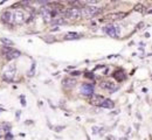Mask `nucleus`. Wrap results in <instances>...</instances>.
Segmentation results:
<instances>
[{
  "label": "nucleus",
  "instance_id": "18",
  "mask_svg": "<svg viewBox=\"0 0 152 140\" xmlns=\"http://www.w3.org/2000/svg\"><path fill=\"white\" fill-rule=\"evenodd\" d=\"M134 11L140 12V13H145V7L143 5H140V4H138V5L134 6Z\"/></svg>",
  "mask_w": 152,
  "mask_h": 140
},
{
  "label": "nucleus",
  "instance_id": "10",
  "mask_svg": "<svg viewBox=\"0 0 152 140\" xmlns=\"http://www.w3.org/2000/svg\"><path fill=\"white\" fill-rule=\"evenodd\" d=\"M126 15H128V13H124V12H117V13L108 14V15L105 17V19H108V20H121V19H124Z\"/></svg>",
  "mask_w": 152,
  "mask_h": 140
},
{
  "label": "nucleus",
  "instance_id": "20",
  "mask_svg": "<svg viewBox=\"0 0 152 140\" xmlns=\"http://www.w3.org/2000/svg\"><path fill=\"white\" fill-rule=\"evenodd\" d=\"M8 130H10V127H8V126H2V125H0V133L7 132Z\"/></svg>",
  "mask_w": 152,
  "mask_h": 140
},
{
  "label": "nucleus",
  "instance_id": "23",
  "mask_svg": "<svg viewBox=\"0 0 152 140\" xmlns=\"http://www.w3.org/2000/svg\"><path fill=\"white\" fill-rule=\"evenodd\" d=\"M80 74H81L80 71H74V73H72V75H73V76H78Z\"/></svg>",
  "mask_w": 152,
  "mask_h": 140
},
{
  "label": "nucleus",
  "instance_id": "5",
  "mask_svg": "<svg viewBox=\"0 0 152 140\" xmlns=\"http://www.w3.org/2000/svg\"><path fill=\"white\" fill-rule=\"evenodd\" d=\"M13 17H14V22L18 23V25L23 23V22L26 21V19H27V14H26V12L22 11V9H15V11L13 12Z\"/></svg>",
  "mask_w": 152,
  "mask_h": 140
},
{
  "label": "nucleus",
  "instance_id": "14",
  "mask_svg": "<svg viewBox=\"0 0 152 140\" xmlns=\"http://www.w3.org/2000/svg\"><path fill=\"white\" fill-rule=\"evenodd\" d=\"M81 34L78 33H75V32H68L64 34V40H77L80 39Z\"/></svg>",
  "mask_w": 152,
  "mask_h": 140
},
{
  "label": "nucleus",
  "instance_id": "4",
  "mask_svg": "<svg viewBox=\"0 0 152 140\" xmlns=\"http://www.w3.org/2000/svg\"><path fill=\"white\" fill-rule=\"evenodd\" d=\"M64 14L67 18L72 19V20H77L80 19L82 15H81V8L80 7H76V6H73V7H69L64 11Z\"/></svg>",
  "mask_w": 152,
  "mask_h": 140
},
{
  "label": "nucleus",
  "instance_id": "12",
  "mask_svg": "<svg viewBox=\"0 0 152 140\" xmlns=\"http://www.w3.org/2000/svg\"><path fill=\"white\" fill-rule=\"evenodd\" d=\"M2 20L6 23H12L14 22V17H13V12L12 11H7L2 14Z\"/></svg>",
  "mask_w": 152,
  "mask_h": 140
},
{
  "label": "nucleus",
  "instance_id": "11",
  "mask_svg": "<svg viewBox=\"0 0 152 140\" xmlns=\"http://www.w3.org/2000/svg\"><path fill=\"white\" fill-rule=\"evenodd\" d=\"M108 73V68L105 67V65H98V67H96V69L94 70V73H93V75H98V76H104L105 74ZM94 76V77H95Z\"/></svg>",
  "mask_w": 152,
  "mask_h": 140
},
{
  "label": "nucleus",
  "instance_id": "6",
  "mask_svg": "<svg viewBox=\"0 0 152 140\" xmlns=\"http://www.w3.org/2000/svg\"><path fill=\"white\" fill-rule=\"evenodd\" d=\"M103 30H104V33H107L111 38H118V35H119V28L117 26H115V25H108V26H105L103 28Z\"/></svg>",
  "mask_w": 152,
  "mask_h": 140
},
{
  "label": "nucleus",
  "instance_id": "2",
  "mask_svg": "<svg viewBox=\"0 0 152 140\" xmlns=\"http://www.w3.org/2000/svg\"><path fill=\"white\" fill-rule=\"evenodd\" d=\"M15 74H17V67H15V64L12 63L5 68V70L2 73V77L7 82H12L15 77Z\"/></svg>",
  "mask_w": 152,
  "mask_h": 140
},
{
  "label": "nucleus",
  "instance_id": "16",
  "mask_svg": "<svg viewBox=\"0 0 152 140\" xmlns=\"http://www.w3.org/2000/svg\"><path fill=\"white\" fill-rule=\"evenodd\" d=\"M63 84H64V86L66 88H73L74 85L76 84V81L73 80V78H66V80L63 81Z\"/></svg>",
  "mask_w": 152,
  "mask_h": 140
},
{
  "label": "nucleus",
  "instance_id": "7",
  "mask_svg": "<svg viewBox=\"0 0 152 140\" xmlns=\"http://www.w3.org/2000/svg\"><path fill=\"white\" fill-rule=\"evenodd\" d=\"M101 88H103V89H105V90H108L110 92H114V91H116L118 89V85L115 83L114 81L107 80L101 83Z\"/></svg>",
  "mask_w": 152,
  "mask_h": 140
},
{
  "label": "nucleus",
  "instance_id": "13",
  "mask_svg": "<svg viewBox=\"0 0 152 140\" xmlns=\"http://www.w3.org/2000/svg\"><path fill=\"white\" fill-rule=\"evenodd\" d=\"M114 78L117 82H122V81L125 80V73H124V70H116L114 73Z\"/></svg>",
  "mask_w": 152,
  "mask_h": 140
},
{
  "label": "nucleus",
  "instance_id": "1",
  "mask_svg": "<svg viewBox=\"0 0 152 140\" xmlns=\"http://www.w3.org/2000/svg\"><path fill=\"white\" fill-rule=\"evenodd\" d=\"M1 53L5 55V57L8 61L15 60V59H18L21 55V53H20L19 50H17V49H14L12 47H7V46H4L1 48Z\"/></svg>",
  "mask_w": 152,
  "mask_h": 140
},
{
  "label": "nucleus",
  "instance_id": "19",
  "mask_svg": "<svg viewBox=\"0 0 152 140\" xmlns=\"http://www.w3.org/2000/svg\"><path fill=\"white\" fill-rule=\"evenodd\" d=\"M0 41H1V42H4V43H6V44H7V47H10V46H12V44H13V42H12V41L8 40V39H6V38H1Z\"/></svg>",
  "mask_w": 152,
  "mask_h": 140
},
{
  "label": "nucleus",
  "instance_id": "8",
  "mask_svg": "<svg viewBox=\"0 0 152 140\" xmlns=\"http://www.w3.org/2000/svg\"><path fill=\"white\" fill-rule=\"evenodd\" d=\"M81 94L84 95V96H93L94 94V85L93 84H89V83H84L82 84L81 86Z\"/></svg>",
  "mask_w": 152,
  "mask_h": 140
},
{
  "label": "nucleus",
  "instance_id": "3",
  "mask_svg": "<svg viewBox=\"0 0 152 140\" xmlns=\"http://www.w3.org/2000/svg\"><path fill=\"white\" fill-rule=\"evenodd\" d=\"M99 12H101V8H97L95 6H90V5H87L86 7L81 8V15L87 17V18H91L96 14H98Z\"/></svg>",
  "mask_w": 152,
  "mask_h": 140
},
{
  "label": "nucleus",
  "instance_id": "15",
  "mask_svg": "<svg viewBox=\"0 0 152 140\" xmlns=\"http://www.w3.org/2000/svg\"><path fill=\"white\" fill-rule=\"evenodd\" d=\"M102 107H104V109H113L115 106V103L113 102L111 99H104V102L102 103V105H101Z\"/></svg>",
  "mask_w": 152,
  "mask_h": 140
},
{
  "label": "nucleus",
  "instance_id": "22",
  "mask_svg": "<svg viewBox=\"0 0 152 140\" xmlns=\"http://www.w3.org/2000/svg\"><path fill=\"white\" fill-rule=\"evenodd\" d=\"M86 77H89V78H95L93 73H86Z\"/></svg>",
  "mask_w": 152,
  "mask_h": 140
},
{
  "label": "nucleus",
  "instance_id": "9",
  "mask_svg": "<svg viewBox=\"0 0 152 140\" xmlns=\"http://www.w3.org/2000/svg\"><path fill=\"white\" fill-rule=\"evenodd\" d=\"M104 97L103 96H99V95H93V96H90V98H89V103L91 104V105H96V106H101L102 105V103L104 102Z\"/></svg>",
  "mask_w": 152,
  "mask_h": 140
},
{
  "label": "nucleus",
  "instance_id": "17",
  "mask_svg": "<svg viewBox=\"0 0 152 140\" xmlns=\"http://www.w3.org/2000/svg\"><path fill=\"white\" fill-rule=\"evenodd\" d=\"M66 18L64 17H58L56 19H54V20L52 21V23L53 25H63V23H66Z\"/></svg>",
  "mask_w": 152,
  "mask_h": 140
},
{
  "label": "nucleus",
  "instance_id": "21",
  "mask_svg": "<svg viewBox=\"0 0 152 140\" xmlns=\"http://www.w3.org/2000/svg\"><path fill=\"white\" fill-rule=\"evenodd\" d=\"M93 130H94V133H99V130H103V128H102V127H98V126H96V127H94Z\"/></svg>",
  "mask_w": 152,
  "mask_h": 140
}]
</instances>
